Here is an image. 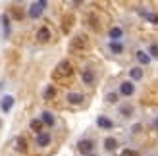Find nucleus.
<instances>
[{"mask_svg":"<svg viewBox=\"0 0 158 156\" xmlns=\"http://www.w3.org/2000/svg\"><path fill=\"white\" fill-rule=\"evenodd\" d=\"M122 35H123V31L120 27H112V29H110V37H112L114 41H116V39H120Z\"/></svg>","mask_w":158,"mask_h":156,"instance_id":"aec40b11","label":"nucleus"},{"mask_svg":"<svg viewBox=\"0 0 158 156\" xmlns=\"http://www.w3.org/2000/svg\"><path fill=\"white\" fill-rule=\"evenodd\" d=\"M77 149L81 150L83 154H89L93 150V141H89V139H81V141L77 143Z\"/></svg>","mask_w":158,"mask_h":156,"instance_id":"423d86ee","label":"nucleus"},{"mask_svg":"<svg viewBox=\"0 0 158 156\" xmlns=\"http://www.w3.org/2000/svg\"><path fill=\"white\" fill-rule=\"evenodd\" d=\"M73 73V66H72V62H68V60H62L60 64L56 66V69L52 72V79H66V77H72Z\"/></svg>","mask_w":158,"mask_h":156,"instance_id":"f257e3e1","label":"nucleus"},{"mask_svg":"<svg viewBox=\"0 0 158 156\" xmlns=\"http://www.w3.org/2000/svg\"><path fill=\"white\" fill-rule=\"evenodd\" d=\"M133 89H135V87H133V83H129V81H125V83L120 85V92H122L123 96H131L133 95Z\"/></svg>","mask_w":158,"mask_h":156,"instance_id":"1a4fd4ad","label":"nucleus"},{"mask_svg":"<svg viewBox=\"0 0 158 156\" xmlns=\"http://www.w3.org/2000/svg\"><path fill=\"white\" fill-rule=\"evenodd\" d=\"M41 121L44 123V125H54V116H52L50 112H43V116H41Z\"/></svg>","mask_w":158,"mask_h":156,"instance_id":"dca6fc26","label":"nucleus"},{"mask_svg":"<svg viewBox=\"0 0 158 156\" xmlns=\"http://www.w3.org/2000/svg\"><path fill=\"white\" fill-rule=\"evenodd\" d=\"M66 100L69 104H73V106H77V104H81L83 100H85V96L81 95V92H68V96H66Z\"/></svg>","mask_w":158,"mask_h":156,"instance_id":"20e7f679","label":"nucleus"},{"mask_svg":"<svg viewBox=\"0 0 158 156\" xmlns=\"http://www.w3.org/2000/svg\"><path fill=\"white\" fill-rule=\"evenodd\" d=\"M2 23H4V29H6V35H8V31H10V18L6 14L2 15Z\"/></svg>","mask_w":158,"mask_h":156,"instance_id":"393cba45","label":"nucleus"},{"mask_svg":"<svg viewBox=\"0 0 158 156\" xmlns=\"http://www.w3.org/2000/svg\"><path fill=\"white\" fill-rule=\"evenodd\" d=\"M97 123H98V127H102V129H112V127H114V123L110 121L106 116H98V118H97Z\"/></svg>","mask_w":158,"mask_h":156,"instance_id":"9d476101","label":"nucleus"},{"mask_svg":"<svg viewBox=\"0 0 158 156\" xmlns=\"http://www.w3.org/2000/svg\"><path fill=\"white\" fill-rule=\"evenodd\" d=\"M15 150H19V152H25L27 150V141L23 137H18L15 139Z\"/></svg>","mask_w":158,"mask_h":156,"instance_id":"2eb2a0df","label":"nucleus"},{"mask_svg":"<svg viewBox=\"0 0 158 156\" xmlns=\"http://www.w3.org/2000/svg\"><path fill=\"white\" fill-rule=\"evenodd\" d=\"M120 112H122L123 116H131V114H133V108L127 106V104H123V106H120Z\"/></svg>","mask_w":158,"mask_h":156,"instance_id":"4be33fe9","label":"nucleus"},{"mask_svg":"<svg viewBox=\"0 0 158 156\" xmlns=\"http://www.w3.org/2000/svg\"><path fill=\"white\" fill-rule=\"evenodd\" d=\"M72 25H73V15L72 14L64 15V21H62V29H64V33H68V31L72 29Z\"/></svg>","mask_w":158,"mask_h":156,"instance_id":"9b49d317","label":"nucleus"},{"mask_svg":"<svg viewBox=\"0 0 158 156\" xmlns=\"http://www.w3.org/2000/svg\"><path fill=\"white\" fill-rule=\"evenodd\" d=\"M44 6H46V2H44V0H41V2H35V4H31V8H29V18H33V19H37L39 15L43 14V10H44Z\"/></svg>","mask_w":158,"mask_h":156,"instance_id":"7ed1b4c3","label":"nucleus"},{"mask_svg":"<svg viewBox=\"0 0 158 156\" xmlns=\"http://www.w3.org/2000/svg\"><path fill=\"white\" fill-rule=\"evenodd\" d=\"M148 52H151L154 58H158V44H154V43H152V44H148Z\"/></svg>","mask_w":158,"mask_h":156,"instance_id":"b1692460","label":"nucleus"},{"mask_svg":"<svg viewBox=\"0 0 158 156\" xmlns=\"http://www.w3.org/2000/svg\"><path fill=\"white\" fill-rule=\"evenodd\" d=\"M106 102H110V104L118 102V95H116V92H108V95H106Z\"/></svg>","mask_w":158,"mask_h":156,"instance_id":"5701e85b","label":"nucleus"},{"mask_svg":"<svg viewBox=\"0 0 158 156\" xmlns=\"http://www.w3.org/2000/svg\"><path fill=\"white\" fill-rule=\"evenodd\" d=\"M145 18L151 21V23H158V15L156 14H145Z\"/></svg>","mask_w":158,"mask_h":156,"instance_id":"bb28decb","label":"nucleus"},{"mask_svg":"<svg viewBox=\"0 0 158 156\" xmlns=\"http://www.w3.org/2000/svg\"><path fill=\"white\" fill-rule=\"evenodd\" d=\"M48 143H50V133H46V131H43V133L37 137V145H39V146H46Z\"/></svg>","mask_w":158,"mask_h":156,"instance_id":"f8f14e48","label":"nucleus"},{"mask_svg":"<svg viewBox=\"0 0 158 156\" xmlns=\"http://www.w3.org/2000/svg\"><path fill=\"white\" fill-rule=\"evenodd\" d=\"M104 149L106 150H116L118 149V141H116L114 137H108L106 141H104Z\"/></svg>","mask_w":158,"mask_h":156,"instance_id":"f3484780","label":"nucleus"},{"mask_svg":"<svg viewBox=\"0 0 158 156\" xmlns=\"http://www.w3.org/2000/svg\"><path fill=\"white\" fill-rule=\"evenodd\" d=\"M43 125H44V123H43L41 120H31V123H29L31 131H35V133H39V135L43 133Z\"/></svg>","mask_w":158,"mask_h":156,"instance_id":"ddd939ff","label":"nucleus"},{"mask_svg":"<svg viewBox=\"0 0 158 156\" xmlns=\"http://www.w3.org/2000/svg\"><path fill=\"white\" fill-rule=\"evenodd\" d=\"M12 106H14V96L6 95V96L2 98V102H0V108H2V112H10Z\"/></svg>","mask_w":158,"mask_h":156,"instance_id":"6e6552de","label":"nucleus"},{"mask_svg":"<svg viewBox=\"0 0 158 156\" xmlns=\"http://www.w3.org/2000/svg\"><path fill=\"white\" fill-rule=\"evenodd\" d=\"M0 125H2V121H0Z\"/></svg>","mask_w":158,"mask_h":156,"instance_id":"c85d7f7f","label":"nucleus"},{"mask_svg":"<svg viewBox=\"0 0 158 156\" xmlns=\"http://www.w3.org/2000/svg\"><path fill=\"white\" fill-rule=\"evenodd\" d=\"M81 79H83V83H85V85H93V83H94V72H93V69H89V68L83 69Z\"/></svg>","mask_w":158,"mask_h":156,"instance_id":"0eeeda50","label":"nucleus"},{"mask_svg":"<svg viewBox=\"0 0 158 156\" xmlns=\"http://www.w3.org/2000/svg\"><path fill=\"white\" fill-rule=\"evenodd\" d=\"M54 96H56V87H54V85H48L46 91H44V100H52Z\"/></svg>","mask_w":158,"mask_h":156,"instance_id":"a211bd4d","label":"nucleus"},{"mask_svg":"<svg viewBox=\"0 0 158 156\" xmlns=\"http://www.w3.org/2000/svg\"><path fill=\"white\" fill-rule=\"evenodd\" d=\"M129 77H131L133 81L143 79V69H141V68H133V69H129Z\"/></svg>","mask_w":158,"mask_h":156,"instance_id":"4468645a","label":"nucleus"},{"mask_svg":"<svg viewBox=\"0 0 158 156\" xmlns=\"http://www.w3.org/2000/svg\"><path fill=\"white\" fill-rule=\"evenodd\" d=\"M110 50H112L114 54H120V52L123 50V46H122L120 43H116V41H112V43H110Z\"/></svg>","mask_w":158,"mask_h":156,"instance_id":"412c9836","label":"nucleus"},{"mask_svg":"<svg viewBox=\"0 0 158 156\" xmlns=\"http://www.w3.org/2000/svg\"><path fill=\"white\" fill-rule=\"evenodd\" d=\"M89 48V39L85 35H75L72 39V43H69V50L72 52H83Z\"/></svg>","mask_w":158,"mask_h":156,"instance_id":"f03ea898","label":"nucleus"},{"mask_svg":"<svg viewBox=\"0 0 158 156\" xmlns=\"http://www.w3.org/2000/svg\"><path fill=\"white\" fill-rule=\"evenodd\" d=\"M12 14H14V18H15V19H21V15H23V14L19 12V8H18V6H12Z\"/></svg>","mask_w":158,"mask_h":156,"instance_id":"a878e982","label":"nucleus"},{"mask_svg":"<svg viewBox=\"0 0 158 156\" xmlns=\"http://www.w3.org/2000/svg\"><path fill=\"white\" fill-rule=\"evenodd\" d=\"M137 60L141 62V64H145V66H147V64H148V60H151V56H148L147 52H143V50H139V52H137Z\"/></svg>","mask_w":158,"mask_h":156,"instance_id":"6ab92c4d","label":"nucleus"},{"mask_svg":"<svg viewBox=\"0 0 158 156\" xmlns=\"http://www.w3.org/2000/svg\"><path fill=\"white\" fill-rule=\"evenodd\" d=\"M122 156H139V152H135V150H131V149H125V150L122 152Z\"/></svg>","mask_w":158,"mask_h":156,"instance_id":"cd10ccee","label":"nucleus"},{"mask_svg":"<svg viewBox=\"0 0 158 156\" xmlns=\"http://www.w3.org/2000/svg\"><path fill=\"white\" fill-rule=\"evenodd\" d=\"M37 41L39 43H48L50 41V29L48 27H41L37 31Z\"/></svg>","mask_w":158,"mask_h":156,"instance_id":"39448f33","label":"nucleus"}]
</instances>
